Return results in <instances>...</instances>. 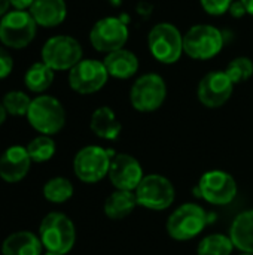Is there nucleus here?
I'll return each mask as SVG.
<instances>
[{"label": "nucleus", "mask_w": 253, "mask_h": 255, "mask_svg": "<svg viewBox=\"0 0 253 255\" xmlns=\"http://www.w3.org/2000/svg\"><path fill=\"white\" fill-rule=\"evenodd\" d=\"M39 238L46 251L69 254L76 242V227L63 212H49L39 224Z\"/></svg>", "instance_id": "f257e3e1"}, {"label": "nucleus", "mask_w": 253, "mask_h": 255, "mask_svg": "<svg viewBox=\"0 0 253 255\" xmlns=\"http://www.w3.org/2000/svg\"><path fill=\"white\" fill-rule=\"evenodd\" d=\"M25 118L37 133L52 136L63 130L66 124V111L58 99L42 94L31 100Z\"/></svg>", "instance_id": "f03ea898"}, {"label": "nucleus", "mask_w": 253, "mask_h": 255, "mask_svg": "<svg viewBox=\"0 0 253 255\" xmlns=\"http://www.w3.org/2000/svg\"><path fill=\"white\" fill-rule=\"evenodd\" d=\"M113 151L98 145H88L79 149L73 158V172L85 184H97L109 175Z\"/></svg>", "instance_id": "7ed1b4c3"}, {"label": "nucleus", "mask_w": 253, "mask_h": 255, "mask_svg": "<svg viewBox=\"0 0 253 255\" xmlns=\"http://www.w3.org/2000/svg\"><path fill=\"white\" fill-rule=\"evenodd\" d=\"M148 45L152 57L163 64H174L183 51V34L171 22L154 25L148 34Z\"/></svg>", "instance_id": "20e7f679"}, {"label": "nucleus", "mask_w": 253, "mask_h": 255, "mask_svg": "<svg viewBox=\"0 0 253 255\" xmlns=\"http://www.w3.org/2000/svg\"><path fill=\"white\" fill-rule=\"evenodd\" d=\"M225 39L222 31L210 24L192 25L183 34V51L194 60H210L224 48Z\"/></svg>", "instance_id": "39448f33"}, {"label": "nucleus", "mask_w": 253, "mask_h": 255, "mask_svg": "<svg viewBox=\"0 0 253 255\" xmlns=\"http://www.w3.org/2000/svg\"><path fill=\"white\" fill-rule=\"evenodd\" d=\"M207 226V212L197 203H183L167 220V233L171 239L185 242L198 236Z\"/></svg>", "instance_id": "423d86ee"}, {"label": "nucleus", "mask_w": 253, "mask_h": 255, "mask_svg": "<svg viewBox=\"0 0 253 255\" xmlns=\"http://www.w3.org/2000/svg\"><path fill=\"white\" fill-rule=\"evenodd\" d=\"M37 24L28 10H10L0 19V42L12 49L25 48L36 36Z\"/></svg>", "instance_id": "0eeeda50"}, {"label": "nucleus", "mask_w": 253, "mask_h": 255, "mask_svg": "<svg viewBox=\"0 0 253 255\" xmlns=\"http://www.w3.org/2000/svg\"><path fill=\"white\" fill-rule=\"evenodd\" d=\"M137 205L149 211L169 209L176 197L171 181L158 173L145 175L139 187L134 190Z\"/></svg>", "instance_id": "6e6552de"}, {"label": "nucleus", "mask_w": 253, "mask_h": 255, "mask_svg": "<svg viewBox=\"0 0 253 255\" xmlns=\"http://www.w3.org/2000/svg\"><path fill=\"white\" fill-rule=\"evenodd\" d=\"M167 97V85L161 75L145 73L136 79L130 90L131 106L143 114L155 112L163 106Z\"/></svg>", "instance_id": "1a4fd4ad"}, {"label": "nucleus", "mask_w": 253, "mask_h": 255, "mask_svg": "<svg viewBox=\"0 0 253 255\" xmlns=\"http://www.w3.org/2000/svg\"><path fill=\"white\" fill-rule=\"evenodd\" d=\"M194 191L197 197L204 199L210 205L225 206L236 199L239 193V187L234 176L230 175L228 172L209 170L200 178Z\"/></svg>", "instance_id": "9d476101"}, {"label": "nucleus", "mask_w": 253, "mask_h": 255, "mask_svg": "<svg viewBox=\"0 0 253 255\" xmlns=\"http://www.w3.org/2000/svg\"><path fill=\"white\" fill-rule=\"evenodd\" d=\"M81 43L67 34H58L48 39L42 48V61L55 70H70L82 60Z\"/></svg>", "instance_id": "9b49d317"}, {"label": "nucleus", "mask_w": 253, "mask_h": 255, "mask_svg": "<svg viewBox=\"0 0 253 255\" xmlns=\"http://www.w3.org/2000/svg\"><path fill=\"white\" fill-rule=\"evenodd\" d=\"M128 33V27L121 18L104 16L92 25L89 31V42L95 51L109 54L125 46L130 36Z\"/></svg>", "instance_id": "f8f14e48"}, {"label": "nucleus", "mask_w": 253, "mask_h": 255, "mask_svg": "<svg viewBox=\"0 0 253 255\" xmlns=\"http://www.w3.org/2000/svg\"><path fill=\"white\" fill-rule=\"evenodd\" d=\"M109 79L107 69L103 61L82 58L69 70V85L78 94H92L100 91Z\"/></svg>", "instance_id": "ddd939ff"}, {"label": "nucleus", "mask_w": 253, "mask_h": 255, "mask_svg": "<svg viewBox=\"0 0 253 255\" xmlns=\"http://www.w3.org/2000/svg\"><path fill=\"white\" fill-rule=\"evenodd\" d=\"M234 82L225 70H213L206 73L198 82L197 96L203 106L216 109L224 106L233 96Z\"/></svg>", "instance_id": "4468645a"}, {"label": "nucleus", "mask_w": 253, "mask_h": 255, "mask_svg": "<svg viewBox=\"0 0 253 255\" xmlns=\"http://www.w3.org/2000/svg\"><path fill=\"white\" fill-rule=\"evenodd\" d=\"M107 176L115 190L134 191L142 182L145 172L136 157L130 154H115Z\"/></svg>", "instance_id": "2eb2a0df"}, {"label": "nucleus", "mask_w": 253, "mask_h": 255, "mask_svg": "<svg viewBox=\"0 0 253 255\" xmlns=\"http://www.w3.org/2000/svg\"><path fill=\"white\" fill-rule=\"evenodd\" d=\"M31 163L25 146L12 145L0 155V178L7 184H16L27 176Z\"/></svg>", "instance_id": "dca6fc26"}, {"label": "nucleus", "mask_w": 253, "mask_h": 255, "mask_svg": "<svg viewBox=\"0 0 253 255\" xmlns=\"http://www.w3.org/2000/svg\"><path fill=\"white\" fill-rule=\"evenodd\" d=\"M28 12L40 27H57L67 16V4L64 0H34Z\"/></svg>", "instance_id": "f3484780"}, {"label": "nucleus", "mask_w": 253, "mask_h": 255, "mask_svg": "<svg viewBox=\"0 0 253 255\" xmlns=\"http://www.w3.org/2000/svg\"><path fill=\"white\" fill-rule=\"evenodd\" d=\"M109 76L116 79H130L139 70V58L134 52L122 48L109 52L103 60Z\"/></svg>", "instance_id": "a211bd4d"}, {"label": "nucleus", "mask_w": 253, "mask_h": 255, "mask_svg": "<svg viewBox=\"0 0 253 255\" xmlns=\"http://www.w3.org/2000/svg\"><path fill=\"white\" fill-rule=\"evenodd\" d=\"M42 250L39 235L27 230L9 235L1 244V255H42Z\"/></svg>", "instance_id": "6ab92c4d"}, {"label": "nucleus", "mask_w": 253, "mask_h": 255, "mask_svg": "<svg viewBox=\"0 0 253 255\" xmlns=\"http://www.w3.org/2000/svg\"><path fill=\"white\" fill-rule=\"evenodd\" d=\"M228 236L231 238L236 250L253 254V209L240 212L233 220Z\"/></svg>", "instance_id": "aec40b11"}, {"label": "nucleus", "mask_w": 253, "mask_h": 255, "mask_svg": "<svg viewBox=\"0 0 253 255\" xmlns=\"http://www.w3.org/2000/svg\"><path fill=\"white\" fill-rule=\"evenodd\" d=\"M89 127L95 136L104 140H116L122 131V124L118 121L113 109L109 106L97 108L92 112Z\"/></svg>", "instance_id": "412c9836"}, {"label": "nucleus", "mask_w": 253, "mask_h": 255, "mask_svg": "<svg viewBox=\"0 0 253 255\" xmlns=\"http://www.w3.org/2000/svg\"><path fill=\"white\" fill-rule=\"evenodd\" d=\"M137 205V199L134 191H124V190H115L106 200H104V215L109 220L119 221L127 218Z\"/></svg>", "instance_id": "4be33fe9"}, {"label": "nucleus", "mask_w": 253, "mask_h": 255, "mask_svg": "<svg viewBox=\"0 0 253 255\" xmlns=\"http://www.w3.org/2000/svg\"><path fill=\"white\" fill-rule=\"evenodd\" d=\"M54 82V70L43 61L34 63L24 75V84L31 93H43Z\"/></svg>", "instance_id": "5701e85b"}, {"label": "nucleus", "mask_w": 253, "mask_h": 255, "mask_svg": "<svg viewBox=\"0 0 253 255\" xmlns=\"http://www.w3.org/2000/svg\"><path fill=\"white\" fill-rule=\"evenodd\" d=\"M42 193L48 202L55 203V205H61V203H66L67 200H70L73 197L75 188H73V184L67 178L55 176V178H51L49 181H46Z\"/></svg>", "instance_id": "b1692460"}, {"label": "nucleus", "mask_w": 253, "mask_h": 255, "mask_svg": "<svg viewBox=\"0 0 253 255\" xmlns=\"http://www.w3.org/2000/svg\"><path fill=\"white\" fill-rule=\"evenodd\" d=\"M234 250V244L228 235L213 233L200 241L197 255H231Z\"/></svg>", "instance_id": "393cba45"}, {"label": "nucleus", "mask_w": 253, "mask_h": 255, "mask_svg": "<svg viewBox=\"0 0 253 255\" xmlns=\"http://www.w3.org/2000/svg\"><path fill=\"white\" fill-rule=\"evenodd\" d=\"M25 148L33 163L49 161L55 155V151H57L55 140L51 136H45V134H40L34 137L33 140H30Z\"/></svg>", "instance_id": "a878e982"}, {"label": "nucleus", "mask_w": 253, "mask_h": 255, "mask_svg": "<svg viewBox=\"0 0 253 255\" xmlns=\"http://www.w3.org/2000/svg\"><path fill=\"white\" fill-rule=\"evenodd\" d=\"M31 100L24 91H9L3 96L1 103L7 112V115H13V117H25L28 112V108L31 105Z\"/></svg>", "instance_id": "bb28decb"}, {"label": "nucleus", "mask_w": 253, "mask_h": 255, "mask_svg": "<svg viewBox=\"0 0 253 255\" xmlns=\"http://www.w3.org/2000/svg\"><path fill=\"white\" fill-rule=\"evenodd\" d=\"M225 73L230 76L234 85L246 82L253 76V61L249 57H236L228 63Z\"/></svg>", "instance_id": "cd10ccee"}, {"label": "nucleus", "mask_w": 253, "mask_h": 255, "mask_svg": "<svg viewBox=\"0 0 253 255\" xmlns=\"http://www.w3.org/2000/svg\"><path fill=\"white\" fill-rule=\"evenodd\" d=\"M234 0H200L201 7L212 16H221L230 10Z\"/></svg>", "instance_id": "c85d7f7f"}, {"label": "nucleus", "mask_w": 253, "mask_h": 255, "mask_svg": "<svg viewBox=\"0 0 253 255\" xmlns=\"http://www.w3.org/2000/svg\"><path fill=\"white\" fill-rule=\"evenodd\" d=\"M13 69V60L9 51L3 46H0V79H4L10 75Z\"/></svg>", "instance_id": "c756f323"}, {"label": "nucleus", "mask_w": 253, "mask_h": 255, "mask_svg": "<svg viewBox=\"0 0 253 255\" xmlns=\"http://www.w3.org/2000/svg\"><path fill=\"white\" fill-rule=\"evenodd\" d=\"M234 18H242V16H245L248 12H246V7H245V4H243V1L242 0H234L233 1V4L230 6V10H228Z\"/></svg>", "instance_id": "7c9ffc66"}, {"label": "nucleus", "mask_w": 253, "mask_h": 255, "mask_svg": "<svg viewBox=\"0 0 253 255\" xmlns=\"http://www.w3.org/2000/svg\"><path fill=\"white\" fill-rule=\"evenodd\" d=\"M9 1H10V6H13L15 9L25 10V9H30L34 0H9Z\"/></svg>", "instance_id": "2f4dec72"}, {"label": "nucleus", "mask_w": 253, "mask_h": 255, "mask_svg": "<svg viewBox=\"0 0 253 255\" xmlns=\"http://www.w3.org/2000/svg\"><path fill=\"white\" fill-rule=\"evenodd\" d=\"M9 6H10V1L9 0H0V16H3V15L7 13Z\"/></svg>", "instance_id": "473e14b6"}, {"label": "nucleus", "mask_w": 253, "mask_h": 255, "mask_svg": "<svg viewBox=\"0 0 253 255\" xmlns=\"http://www.w3.org/2000/svg\"><path fill=\"white\" fill-rule=\"evenodd\" d=\"M242 1H243V4L246 7V12L249 15H253V0H242Z\"/></svg>", "instance_id": "72a5a7b5"}, {"label": "nucleus", "mask_w": 253, "mask_h": 255, "mask_svg": "<svg viewBox=\"0 0 253 255\" xmlns=\"http://www.w3.org/2000/svg\"><path fill=\"white\" fill-rule=\"evenodd\" d=\"M6 117H7V112H6V109H4L3 103L0 102V126L6 121Z\"/></svg>", "instance_id": "f704fd0d"}, {"label": "nucleus", "mask_w": 253, "mask_h": 255, "mask_svg": "<svg viewBox=\"0 0 253 255\" xmlns=\"http://www.w3.org/2000/svg\"><path fill=\"white\" fill-rule=\"evenodd\" d=\"M43 255H63V254H58V253H52V251H46Z\"/></svg>", "instance_id": "c9c22d12"}, {"label": "nucleus", "mask_w": 253, "mask_h": 255, "mask_svg": "<svg viewBox=\"0 0 253 255\" xmlns=\"http://www.w3.org/2000/svg\"><path fill=\"white\" fill-rule=\"evenodd\" d=\"M239 255H253V254H248V253H240Z\"/></svg>", "instance_id": "e433bc0d"}]
</instances>
